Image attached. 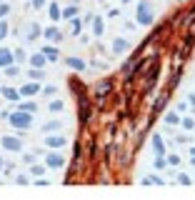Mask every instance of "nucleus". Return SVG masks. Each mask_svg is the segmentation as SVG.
<instances>
[{"label": "nucleus", "mask_w": 195, "mask_h": 200, "mask_svg": "<svg viewBox=\"0 0 195 200\" xmlns=\"http://www.w3.org/2000/svg\"><path fill=\"white\" fill-rule=\"evenodd\" d=\"M48 165H50V168H60V165H63V158H60V155H50V158H48Z\"/></svg>", "instance_id": "nucleus-1"}, {"label": "nucleus", "mask_w": 195, "mask_h": 200, "mask_svg": "<svg viewBox=\"0 0 195 200\" xmlns=\"http://www.w3.org/2000/svg\"><path fill=\"white\" fill-rule=\"evenodd\" d=\"M5 63H10V53L8 50H0V65H5Z\"/></svg>", "instance_id": "nucleus-2"}, {"label": "nucleus", "mask_w": 195, "mask_h": 200, "mask_svg": "<svg viewBox=\"0 0 195 200\" xmlns=\"http://www.w3.org/2000/svg\"><path fill=\"white\" fill-rule=\"evenodd\" d=\"M13 123H18V125H28V118H25V115H15Z\"/></svg>", "instance_id": "nucleus-3"}, {"label": "nucleus", "mask_w": 195, "mask_h": 200, "mask_svg": "<svg viewBox=\"0 0 195 200\" xmlns=\"http://www.w3.org/2000/svg\"><path fill=\"white\" fill-rule=\"evenodd\" d=\"M5 145H8V148H15V150L20 148V143H18V140H10V138H5Z\"/></svg>", "instance_id": "nucleus-4"}, {"label": "nucleus", "mask_w": 195, "mask_h": 200, "mask_svg": "<svg viewBox=\"0 0 195 200\" xmlns=\"http://www.w3.org/2000/svg\"><path fill=\"white\" fill-rule=\"evenodd\" d=\"M48 143H50V145H63V138H50Z\"/></svg>", "instance_id": "nucleus-5"}, {"label": "nucleus", "mask_w": 195, "mask_h": 200, "mask_svg": "<svg viewBox=\"0 0 195 200\" xmlns=\"http://www.w3.org/2000/svg\"><path fill=\"white\" fill-rule=\"evenodd\" d=\"M48 38H55L58 40V38H60V33H58V30H48Z\"/></svg>", "instance_id": "nucleus-6"}]
</instances>
